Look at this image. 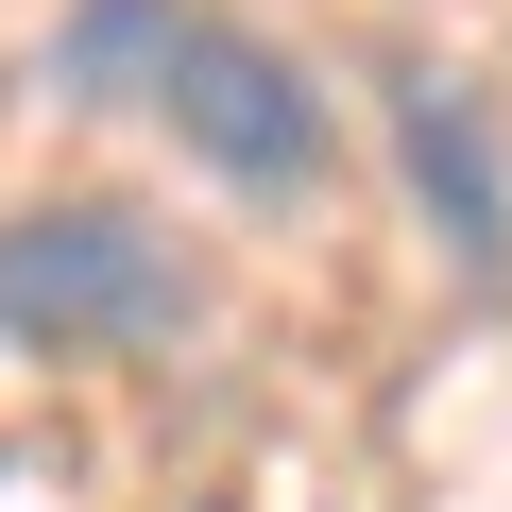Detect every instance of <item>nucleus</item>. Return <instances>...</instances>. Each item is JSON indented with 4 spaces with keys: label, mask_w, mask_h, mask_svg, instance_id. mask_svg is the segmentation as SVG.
I'll use <instances>...</instances> for the list:
<instances>
[{
    "label": "nucleus",
    "mask_w": 512,
    "mask_h": 512,
    "mask_svg": "<svg viewBox=\"0 0 512 512\" xmlns=\"http://www.w3.org/2000/svg\"><path fill=\"white\" fill-rule=\"evenodd\" d=\"M205 325V274L188 239L137 222V205H18L0 222V342L35 359H154Z\"/></svg>",
    "instance_id": "nucleus-2"
},
{
    "label": "nucleus",
    "mask_w": 512,
    "mask_h": 512,
    "mask_svg": "<svg viewBox=\"0 0 512 512\" xmlns=\"http://www.w3.org/2000/svg\"><path fill=\"white\" fill-rule=\"evenodd\" d=\"M52 103H154L239 205H308L325 188V86L274 52V35H239L222 0H69L52 18Z\"/></svg>",
    "instance_id": "nucleus-1"
},
{
    "label": "nucleus",
    "mask_w": 512,
    "mask_h": 512,
    "mask_svg": "<svg viewBox=\"0 0 512 512\" xmlns=\"http://www.w3.org/2000/svg\"><path fill=\"white\" fill-rule=\"evenodd\" d=\"M376 120H393V171H410L427 239L461 256V291H512V154H495V103H478L461 69L393 52V69H376Z\"/></svg>",
    "instance_id": "nucleus-3"
}]
</instances>
